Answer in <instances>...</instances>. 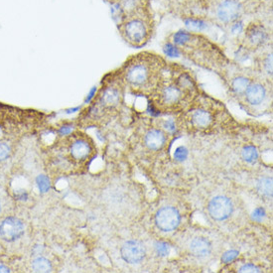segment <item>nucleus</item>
Instances as JSON below:
<instances>
[{
	"label": "nucleus",
	"mask_w": 273,
	"mask_h": 273,
	"mask_svg": "<svg viewBox=\"0 0 273 273\" xmlns=\"http://www.w3.org/2000/svg\"><path fill=\"white\" fill-rule=\"evenodd\" d=\"M165 62L157 55L142 53L131 58L125 66L124 78L136 92L153 93L163 74Z\"/></svg>",
	"instance_id": "1"
},
{
	"label": "nucleus",
	"mask_w": 273,
	"mask_h": 273,
	"mask_svg": "<svg viewBox=\"0 0 273 273\" xmlns=\"http://www.w3.org/2000/svg\"><path fill=\"white\" fill-rule=\"evenodd\" d=\"M195 92L196 86L191 76L186 72H180L177 75L172 73L169 78H164L162 74L152 94L158 109L175 110L191 101Z\"/></svg>",
	"instance_id": "2"
},
{
	"label": "nucleus",
	"mask_w": 273,
	"mask_h": 273,
	"mask_svg": "<svg viewBox=\"0 0 273 273\" xmlns=\"http://www.w3.org/2000/svg\"><path fill=\"white\" fill-rule=\"evenodd\" d=\"M173 43L180 52L188 55L190 59L198 65L210 66L224 56L213 43L197 32L178 31L173 36Z\"/></svg>",
	"instance_id": "3"
},
{
	"label": "nucleus",
	"mask_w": 273,
	"mask_h": 273,
	"mask_svg": "<svg viewBox=\"0 0 273 273\" xmlns=\"http://www.w3.org/2000/svg\"><path fill=\"white\" fill-rule=\"evenodd\" d=\"M118 30L128 45L135 48L144 46L152 34V22L147 9L125 16Z\"/></svg>",
	"instance_id": "4"
},
{
	"label": "nucleus",
	"mask_w": 273,
	"mask_h": 273,
	"mask_svg": "<svg viewBox=\"0 0 273 273\" xmlns=\"http://www.w3.org/2000/svg\"><path fill=\"white\" fill-rule=\"evenodd\" d=\"M242 11L241 3L238 0H222L216 7V15L223 23H231L238 19Z\"/></svg>",
	"instance_id": "5"
},
{
	"label": "nucleus",
	"mask_w": 273,
	"mask_h": 273,
	"mask_svg": "<svg viewBox=\"0 0 273 273\" xmlns=\"http://www.w3.org/2000/svg\"><path fill=\"white\" fill-rule=\"evenodd\" d=\"M181 217L179 211L172 207H165L157 211L155 223L159 230L162 231H174L180 225Z\"/></svg>",
	"instance_id": "6"
},
{
	"label": "nucleus",
	"mask_w": 273,
	"mask_h": 273,
	"mask_svg": "<svg viewBox=\"0 0 273 273\" xmlns=\"http://www.w3.org/2000/svg\"><path fill=\"white\" fill-rule=\"evenodd\" d=\"M232 203L225 196H217L209 204L208 210L210 217L216 221H225L232 213Z\"/></svg>",
	"instance_id": "7"
},
{
	"label": "nucleus",
	"mask_w": 273,
	"mask_h": 273,
	"mask_svg": "<svg viewBox=\"0 0 273 273\" xmlns=\"http://www.w3.org/2000/svg\"><path fill=\"white\" fill-rule=\"evenodd\" d=\"M24 233V225L17 218H6L0 225V235L6 241H14Z\"/></svg>",
	"instance_id": "8"
},
{
	"label": "nucleus",
	"mask_w": 273,
	"mask_h": 273,
	"mask_svg": "<svg viewBox=\"0 0 273 273\" xmlns=\"http://www.w3.org/2000/svg\"><path fill=\"white\" fill-rule=\"evenodd\" d=\"M122 257L127 263L134 264L140 262L146 254L145 247L138 240H128L122 248Z\"/></svg>",
	"instance_id": "9"
},
{
	"label": "nucleus",
	"mask_w": 273,
	"mask_h": 273,
	"mask_svg": "<svg viewBox=\"0 0 273 273\" xmlns=\"http://www.w3.org/2000/svg\"><path fill=\"white\" fill-rule=\"evenodd\" d=\"M190 120L192 126L199 128L210 127L214 120L213 113L205 107H196L190 111Z\"/></svg>",
	"instance_id": "10"
},
{
	"label": "nucleus",
	"mask_w": 273,
	"mask_h": 273,
	"mask_svg": "<svg viewBox=\"0 0 273 273\" xmlns=\"http://www.w3.org/2000/svg\"><path fill=\"white\" fill-rule=\"evenodd\" d=\"M267 32L260 24L252 23L246 30V39L252 46H261L267 41Z\"/></svg>",
	"instance_id": "11"
},
{
	"label": "nucleus",
	"mask_w": 273,
	"mask_h": 273,
	"mask_svg": "<svg viewBox=\"0 0 273 273\" xmlns=\"http://www.w3.org/2000/svg\"><path fill=\"white\" fill-rule=\"evenodd\" d=\"M247 102L252 105H259L266 98V88L259 83L251 84L245 92Z\"/></svg>",
	"instance_id": "12"
},
{
	"label": "nucleus",
	"mask_w": 273,
	"mask_h": 273,
	"mask_svg": "<svg viewBox=\"0 0 273 273\" xmlns=\"http://www.w3.org/2000/svg\"><path fill=\"white\" fill-rule=\"evenodd\" d=\"M144 141L149 149L159 150L166 143V135L159 129H152L146 133Z\"/></svg>",
	"instance_id": "13"
},
{
	"label": "nucleus",
	"mask_w": 273,
	"mask_h": 273,
	"mask_svg": "<svg viewBox=\"0 0 273 273\" xmlns=\"http://www.w3.org/2000/svg\"><path fill=\"white\" fill-rule=\"evenodd\" d=\"M120 99H122L120 90L116 87L109 86V87H106L103 92L100 98V103L105 107H114L119 105Z\"/></svg>",
	"instance_id": "14"
},
{
	"label": "nucleus",
	"mask_w": 273,
	"mask_h": 273,
	"mask_svg": "<svg viewBox=\"0 0 273 273\" xmlns=\"http://www.w3.org/2000/svg\"><path fill=\"white\" fill-rule=\"evenodd\" d=\"M190 250L197 257H205L211 252V244L205 237L194 238L190 245Z\"/></svg>",
	"instance_id": "15"
},
{
	"label": "nucleus",
	"mask_w": 273,
	"mask_h": 273,
	"mask_svg": "<svg viewBox=\"0 0 273 273\" xmlns=\"http://www.w3.org/2000/svg\"><path fill=\"white\" fill-rule=\"evenodd\" d=\"M90 153V146L84 140H77L71 146L72 157L76 160H84Z\"/></svg>",
	"instance_id": "16"
},
{
	"label": "nucleus",
	"mask_w": 273,
	"mask_h": 273,
	"mask_svg": "<svg viewBox=\"0 0 273 273\" xmlns=\"http://www.w3.org/2000/svg\"><path fill=\"white\" fill-rule=\"evenodd\" d=\"M32 268L35 272H50L52 270V264L50 260L44 257H38L33 261Z\"/></svg>",
	"instance_id": "17"
},
{
	"label": "nucleus",
	"mask_w": 273,
	"mask_h": 273,
	"mask_svg": "<svg viewBox=\"0 0 273 273\" xmlns=\"http://www.w3.org/2000/svg\"><path fill=\"white\" fill-rule=\"evenodd\" d=\"M258 192L266 197L272 196V179L271 178H262L257 182Z\"/></svg>",
	"instance_id": "18"
},
{
	"label": "nucleus",
	"mask_w": 273,
	"mask_h": 273,
	"mask_svg": "<svg viewBox=\"0 0 273 273\" xmlns=\"http://www.w3.org/2000/svg\"><path fill=\"white\" fill-rule=\"evenodd\" d=\"M251 84L250 79L246 77H237L232 80L231 82V88L236 94H242L246 92L248 86Z\"/></svg>",
	"instance_id": "19"
},
{
	"label": "nucleus",
	"mask_w": 273,
	"mask_h": 273,
	"mask_svg": "<svg viewBox=\"0 0 273 273\" xmlns=\"http://www.w3.org/2000/svg\"><path fill=\"white\" fill-rule=\"evenodd\" d=\"M241 157L248 163H253L258 158V151L254 146H246L241 151Z\"/></svg>",
	"instance_id": "20"
},
{
	"label": "nucleus",
	"mask_w": 273,
	"mask_h": 273,
	"mask_svg": "<svg viewBox=\"0 0 273 273\" xmlns=\"http://www.w3.org/2000/svg\"><path fill=\"white\" fill-rule=\"evenodd\" d=\"M186 26L191 32H200L206 28V23L198 19H189L186 21Z\"/></svg>",
	"instance_id": "21"
},
{
	"label": "nucleus",
	"mask_w": 273,
	"mask_h": 273,
	"mask_svg": "<svg viewBox=\"0 0 273 273\" xmlns=\"http://www.w3.org/2000/svg\"><path fill=\"white\" fill-rule=\"evenodd\" d=\"M36 183L41 193H47L51 188L50 179L46 175H39L36 179Z\"/></svg>",
	"instance_id": "22"
},
{
	"label": "nucleus",
	"mask_w": 273,
	"mask_h": 273,
	"mask_svg": "<svg viewBox=\"0 0 273 273\" xmlns=\"http://www.w3.org/2000/svg\"><path fill=\"white\" fill-rule=\"evenodd\" d=\"M155 250L160 256H167L170 253L171 248L165 241H158L155 244Z\"/></svg>",
	"instance_id": "23"
},
{
	"label": "nucleus",
	"mask_w": 273,
	"mask_h": 273,
	"mask_svg": "<svg viewBox=\"0 0 273 273\" xmlns=\"http://www.w3.org/2000/svg\"><path fill=\"white\" fill-rule=\"evenodd\" d=\"M188 154H189V152H188L187 148L184 147V146H180V147H178L175 150L174 158L179 162H183V161H185L187 159Z\"/></svg>",
	"instance_id": "24"
},
{
	"label": "nucleus",
	"mask_w": 273,
	"mask_h": 273,
	"mask_svg": "<svg viewBox=\"0 0 273 273\" xmlns=\"http://www.w3.org/2000/svg\"><path fill=\"white\" fill-rule=\"evenodd\" d=\"M164 53L169 57H179L180 54H181L179 48L176 45L171 44V43H168V44L165 45Z\"/></svg>",
	"instance_id": "25"
},
{
	"label": "nucleus",
	"mask_w": 273,
	"mask_h": 273,
	"mask_svg": "<svg viewBox=\"0 0 273 273\" xmlns=\"http://www.w3.org/2000/svg\"><path fill=\"white\" fill-rule=\"evenodd\" d=\"M238 252L237 251H234V250H231V251H228V252H225L222 256V262L225 263V264H229L232 262L237 256H238Z\"/></svg>",
	"instance_id": "26"
},
{
	"label": "nucleus",
	"mask_w": 273,
	"mask_h": 273,
	"mask_svg": "<svg viewBox=\"0 0 273 273\" xmlns=\"http://www.w3.org/2000/svg\"><path fill=\"white\" fill-rule=\"evenodd\" d=\"M265 210L262 208H257L252 213V220L256 222H261L265 218Z\"/></svg>",
	"instance_id": "27"
},
{
	"label": "nucleus",
	"mask_w": 273,
	"mask_h": 273,
	"mask_svg": "<svg viewBox=\"0 0 273 273\" xmlns=\"http://www.w3.org/2000/svg\"><path fill=\"white\" fill-rule=\"evenodd\" d=\"M239 272H261L260 268H258L257 266H255L254 264H252V263H248V264H245L242 265L239 270Z\"/></svg>",
	"instance_id": "28"
},
{
	"label": "nucleus",
	"mask_w": 273,
	"mask_h": 273,
	"mask_svg": "<svg viewBox=\"0 0 273 273\" xmlns=\"http://www.w3.org/2000/svg\"><path fill=\"white\" fill-rule=\"evenodd\" d=\"M10 154V147L5 143H0V161H4Z\"/></svg>",
	"instance_id": "29"
},
{
	"label": "nucleus",
	"mask_w": 273,
	"mask_h": 273,
	"mask_svg": "<svg viewBox=\"0 0 273 273\" xmlns=\"http://www.w3.org/2000/svg\"><path fill=\"white\" fill-rule=\"evenodd\" d=\"M264 68L268 75L272 76V54H269L264 61Z\"/></svg>",
	"instance_id": "30"
},
{
	"label": "nucleus",
	"mask_w": 273,
	"mask_h": 273,
	"mask_svg": "<svg viewBox=\"0 0 273 273\" xmlns=\"http://www.w3.org/2000/svg\"><path fill=\"white\" fill-rule=\"evenodd\" d=\"M73 130V128L71 126H63L61 129H60V133L62 135H67L69 133H71Z\"/></svg>",
	"instance_id": "31"
},
{
	"label": "nucleus",
	"mask_w": 273,
	"mask_h": 273,
	"mask_svg": "<svg viewBox=\"0 0 273 273\" xmlns=\"http://www.w3.org/2000/svg\"><path fill=\"white\" fill-rule=\"evenodd\" d=\"M166 128H168L170 130H175V126H174L173 122H171V120L167 122L166 123Z\"/></svg>",
	"instance_id": "32"
},
{
	"label": "nucleus",
	"mask_w": 273,
	"mask_h": 273,
	"mask_svg": "<svg viewBox=\"0 0 273 273\" xmlns=\"http://www.w3.org/2000/svg\"><path fill=\"white\" fill-rule=\"evenodd\" d=\"M9 271L10 270L7 267H5L3 265H0V272H9Z\"/></svg>",
	"instance_id": "33"
},
{
	"label": "nucleus",
	"mask_w": 273,
	"mask_h": 273,
	"mask_svg": "<svg viewBox=\"0 0 273 273\" xmlns=\"http://www.w3.org/2000/svg\"><path fill=\"white\" fill-rule=\"evenodd\" d=\"M110 1H112V2H120L122 0H110Z\"/></svg>",
	"instance_id": "34"
}]
</instances>
